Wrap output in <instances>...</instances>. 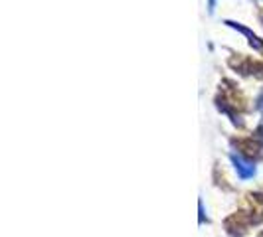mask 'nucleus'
Segmentation results:
<instances>
[{"label": "nucleus", "instance_id": "nucleus-4", "mask_svg": "<svg viewBox=\"0 0 263 237\" xmlns=\"http://www.w3.org/2000/svg\"><path fill=\"white\" fill-rule=\"evenodd\" d=\"M259 237H263V233H261V235H259Z\"/></svg>", "mask_w": 263, "mask_h": 237}, {"label": "nucleus", "instance_id": "nucleus-3", "mask_svg": "<svg viewBox=\"0 0 263 237\" xmlns=\"http://www.w3.org/2000/svg\"><path fill=\"white\" fill-rule=\"evenodd\" d=\"M234 143H236V146L246 154V156L253 158L261 154V146L257 145L253 139H241V141H234Z\"/></svg>", "mask_w": 263, "mask_h": 237}, {"label": "nucleus", "instance_id": "nucleus-2", "mask_svg": "<svg viewBox=\"0 0 263 237\" xmlns=\"http://www.w3.org/2000/svg\"><path fill=\"white\" fill-rule=\"evenodd\" d=\"M250 225L251 224L248 222V218H246L241 211H237V213L230 215V218L226 220V229H228L230 235H243Z\"/></svg>", "mask_w": 263, "mask_h": 237}, {"label": "nucleus", "instance_id": "nucleus-1", "mask_svg": "<svg viewBox=\"0 0 263 237\" xmlns=\"http://www.w3.org/2000/svg\"><path fill=\"white\" fill-rule=\"evenodd\" d=\"M241 213L248 218L250 224H259L263 220V194H250Z\"/></svg>", "mask_w": 263, "mask_h": 237}]
</instances>
